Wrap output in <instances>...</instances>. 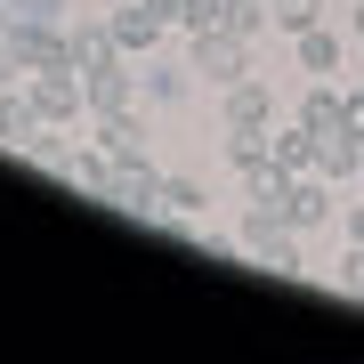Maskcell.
<instances>
[{
	"label": "cell",
	"instance_id": "11",
	"mask_svg": "<svg viewBox=\"0 0 364 364\" xmlns=\"http://www.w3.org/2000/svg\"><path fill=\"white\" fill-rule=\"evenodd\" d=\"M105 203H114V210H154V203H162L154 162H114V186H105Z\"/></svg>",
	"mask_w": 364,
	"mask_h": 364
},
{
	"label": "cell",
	"instance_id": "8",
	"mask_svg": "<svg viewBox=\"0 0 364 364\" xmlns=\"http://www.w3.org/2000/svg\"><path fill=\"white\" fill-rule=\"evenodd\" d=\"M162 25H170V16L154 9V0H122V9H114V41H122V57H146V49L162 41Z\"/></svg>",
	"mask_w": 364,
	"mask_h": 364
},
{
	"label": "cell",
	"instance_id": "16",
	"mask_svg": "<svg viewBox=\"0 0 364 364\" xmlns=\"http://www.w3.org/2000/svg\"><path fill=\"white\" fill-rule=\"evenodd\" d=\"M162 210H178V219H203V210H210V186H203V178H162Z\"/></svg>",
	"mask_w": 364,
	"mask_h": 364
},
{
	"label": "cell",
	"instance_id": "20",
	"mask_svg": "<svg viewBox=\"0 0 364 364\" xmlns=\"http://www.w3.org/2000/svg\"><path fill=\"white\" fill-rule=\"evenodd\" d=\"M332 284L364 299V243H348V251H340V259H332Z\"/></svg>",
	"mask_w": 364,
	"mask_h": 364
},
{
	"label": "cell",
	"instance_id": "21",
	"mask_svg": "<svg viewBox=\"0 0 364 364\" xmlns=\"http://www.w3.org/2000/svg\"><path fill=\"white\" fill-rule=\"evenodd\" d=\"M178 25L203 33V25H227V0H178Z\"/></svg>",
	"mask_w": 364,
	"mask_h": 364
},
{
	"label": "cell",
	"instance_id": "14",
	"mask_svg": "<svg viewBox=\"0 0 364 364\" xmlns=\"http://www.w3.org/2000/svg\"><path fill=\"white\" fill-rule=\"evenodd\" d=\"M275 162H284L291 178H299V170H316V130H308V122H291V130H275Z\"/></svg>",
	"mask_w": 364,
	"mask_h": 364
},
{
	"label": "cell",
	"instance_id": "12",
	"mask_svg": "<svg viewBox=\"0 0 364 364\" xmlns=\"http://www.w3.org/2000/svg\"><path fill=\"white\" fill-rule=\"evenodd\" d=\"M284 235H299V227L284 219V203H243V251H251V259H267Z\"/></svg>",
	"mask_w": 364,
	"mask_h": 364
},
{
	"label": "cell",
	"instance_id": "13",
	"mask_svg": "<svg viewBox=\"0 0 364 364\" xmlns=\"http://www.w3.org/2000/svg\"><path fill=\"white\" fill-rule=\"evenodd\" d=\"M186 73H195V65H154V73H138V105H162V114H170V105L186 97Z\"/></svg>",
	"mask_w": 364,
	"mask_h": 364
},
{
	"label": "cell",
	"instance_id": "5",
	"mask_svg": "<svg viewBox=\"0 0 364 364\" xmlns=\"http://www.w3.org/2000/svg\"><path fill=\"white\" fill-rule=\"evenodd\" d=\"M0 146H16V154H41V146H49V122L33 114L25 81H16V90H0Z\"/></svg>",
	"mask_w": 364,
	"mask_h": 364
},
{
	"label": "cell",
	"instance_id": "10",
	"mask_svg": "<svg viewBox=\"0 0 364 364\" xmlns=\"http://www.w3.org/2000/svg\"><path fill=\"white\" fill-rule=\"evenodd\" d=\"M65 49H73V73H97V65H114V57H122V41H114V16H90V25H73V33H65Z\"/></svg>",
	"mask_w": 364,
	"mask_h": 364
},
{
	"label": "cell",
	"instance_id": "19",
	"mask_svg": "<svg viewBox=\"0 0 364 364\" xmlns=\"http://www.w3.org/2000/svg\"><path fill=\"white\" fill-rule=\"evenodd\" d=\"M275 25L299 41V33H316V25H324V9H316V0H275Z\"/></svg>",
	"mask_w": 364,
	"mask_h": 364
},
{
	"label": "cell",
	"instance_id": "26",
	"mask_svg": "<svg viewBox=\"0 0 364 364\" xmlns=\"http://www.w3.org/2000/svg\"><path fill=\"white\" fill-rule=\"evenodd\" d=\"M348 25H356V41H364V0H356V16H348Z\"/></svg>",
	"mask_w": 364,
	"mask_h": 364
},
{
	"label": "cell",
	"instance_id": "18",
	"mask_svg": "<svg viewBox=\"0 0 364 364\" xmlns=\"http://www.w3.org/2000/svg\"><path fill=\"white\" fill-rule=\"evenodd\" d=\"M275 154V130H227V162L235 170H251V162H267Z\"/></svg>",
	"mask_w": 364,
	"mask_h": 364
},
{
	"label": "cell",
	"instance_id": "22",
	"mask_svg": "<svg viewBox=\"0 0 364 364\" xmlns=\"http://www.w3.org/2000/svg\"><path fill=\"white\" fill-rule=\"evenodd\" d=\"M259 267H267V275H299V267H308V259H299V235H284V243H275Z\"/></svg>",
	"mask_w": 364,
	"mask_h": 364
},
{
	"label": "cell",
	"instance_id": "24",
	"mask_svg": "<svg viewBox=\"0 0 364 364\" xmlns=\"http://www.w3.org/2000/svg\"><path fill=\"white\" fill-rule=\"evenodd\" d=\"M340 122H348V130L364 138V90H348V97H340Z\"/></svg>",
	"mask_w": 364,
	"mask_h": 364
},
{
	"label": "cell",
	"instance_id": "15",
	"mask_svg": "<svg viewBox=\"0 0 364 364\" xmlns=\"http://www.w3.org/2000/svg\"><path fill=\"white\" fill-rule=\"evenodd\" d=\"M299 73H340V33H299Z\"/></svg>",
	"mask_w": 364,
	"mask_h": 364
},
{
	"label": "cell",
	"instance_id": "7",
	"mask_svg": "<svg viewBox=\"0 0 364 364\" xmlns=\"http://www.w3.org/2000/svg\"><path fill=\"white\" fill-rule=\"evenodd\" d=\"M332 210H340V186L316 178V170H299V178L284 186V219H291V227H324Z\"/></svg>",
	"mask_w": 364,
	"mask_h": 364
},
{
	"label": "cell",
	"instance_id": "9",
	"mask_svg": "<svg viewBox=\"0 0 364 364\" xmlns=\"http://www.w3.org/2000/svg\"><path fill=\"white\" fill-rule=\"evenodd\" d=\"M90 138H97L114 162H146V114H138V105H130V114H97Z\"/></svg>",
	"mask_w": 364,
	"mask_h": 364
},
{
	"label": "cell",
	"instance_id": "25",
	"mask_svg": "<svg viewBox=\"0 0 364 364\" xmlns=\"http://www.w3.org/2000/svg\"><path fill=\"white\" fill-rule=\"evenodd\" d=\"M348 243H364V195L348 203Z\"/></svg>",
	"mask_w": 364,
	"mask_h": 364
},
{
	"label": "cell",
	"instance_id": "3",
	"mask_svg": "<svg viewBox=\"0 0 364 364\" xmlns=\"http://www.w3.org/2000/svg\"><path fill=\"white\" fill-rule=\"evenodd\" d=\"M9 49L25 73H49V65H73L65 49V25H41V16H9Z\"/></svg>",
	"mask_w": 364,
	"mask_h": 364
},
{
	"label": "cell",
	"instance_id": "23",
	"mask_svg": "<svg viewBox=\"0 0 364 364\" xmlns=\"http://www.w3.org/2000/svg\"><path fill=\"white\" fill-rule=\"evenodd\" d=\"M9 9H16V16H41V25H65L73 0H9Z\"/></svg>",
	"mask_w": 364,
	"mask_h": 364
},
{
	"label": "cell",
	"instance_id": "2",
	"mask_svg": "<svg viewBox=\"0 0 364 364\" xmlns=\"http://www.w3.org/2000/svg\"><path fill=\"white\" fill-rule=\"evenodd\" d=\"M186 65H195L203 81H219V90H227V81H243V73H251V41H243V33H227V25H203V33H195V49H186Z\"/></svg>",
	"mask_w": 364,
	"mask_h": 364
},
{
	"label": "cell",
	"instance_id": "4",
	"mask_svg": "<svg viewBox=\"0 0 364 364\" xmlns=\"http://www.w3.org/2000/svg\"><path fill=\"white\" fill-rule=\"evenodd\" d=\"M219 122L227 130H275V97H267V81H227L219 90Z\"/></svg>",
	"mask_w": 364,
	"mask_h": 364
},
{
	"label": "cell",
	"instance_id": "1",
	"mask_svg": "<svg viewBox=\"0 0 364 364\" xmlns=\"http://www.w3.org/2000/svg\"><path fill=\"white\" fill-rule=\"evenodd\" d=\"M25 97H33V114L49 122V130H65V122H90V90H81V73H73V65L25 73Z\"/></svg>",
	"mask_w": 364,
	"mask_h": 364
},
{
	"label": "cell",
	"instance_id": "17",
	"mask_svg": "<svg viewBox=\"0 0 364 364\" xmlns=\"http://www.w3.org/2000/svg\"><path fill=\"white\" fill-rule=\"evenodd\" d=\"M299 122H308L316 138H324V130H340V90H324V81H316V90L299 97Z\"/></svg>",
	"mask_w": 364,
	"mask_h": 364
},
{
	"label": "cell",
	"instance_id": "6",
	"mask_svg": "<svg viewBox=\"0 0 364 364\" xmlns=\"http://www.w3.org/2000/svg\"><path fill=\"white\" fill-rule=\"evenodd\" d=\"M81 90H90V122L97 114H130V105H138V73H130V57H114V65L81 73Z\"/></svg>",
	"mask_w": 364,
	"mask_h": 364
}]
</instances>
